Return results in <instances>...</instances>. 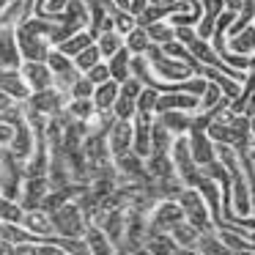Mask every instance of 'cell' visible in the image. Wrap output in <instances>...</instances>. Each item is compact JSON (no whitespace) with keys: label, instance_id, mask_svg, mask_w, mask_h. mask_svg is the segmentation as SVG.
<instances>
[{"label":"cell","instance_id":"6da1fadb","mask_svg":"<svg viewBox=\"0 0 255 255\" xmlns=\"http://www.w3.org/2000/svg\"><path fill=\"white\" fill-rule=\"evenodd\" d=\"M50 222H52V233L66 239H83L85 228H88V220H85V214L80 211V206L74 200L50 211Z\"/></svg>","mask_w":255,"mask_h":255},{"label":"cell","instance_id":"7a4b0ae2","mask_svg":"<svg viewBox=\"0 0 255 255\" xmlns=\"http://www.w3.org/2000/svg\"><path fill=\"white\" fill-rule=\"evenodd\" d=\"M176 203L181 206L184 220L192 222V225L198 228L200 233L214 228V220H211V214H209V206H206V200L200 198V192H198L195 187H184L181 195L176 198Z\"/></svg>","mask_w":255,"mask_h":255},{"label":"cell","instance_id":"3957f363","mask_svg":"<svg viewBox=\"0 0 255 255\" xmlns=\"http://www.w3.org/2000/svg\"><path fill=\"white\" fill-rule=\"evenodd\" d=\"M170 159H173V167H176V176L181 178L184 187H195L200 181V167L195 165L192 154H189V143H187V134H178L173 137V145H170Z\"/></svg>","mask_w":255,"mask_h":255},{"label":"cell","instance_id":"277c9868","mask_svg":"<svg viewBox=\"0 0 255 255\" xmlns=\"http://www.w3.org/2000/svg\"><path fill=\"white\" fill-rule=\"evenodd\" d=\"M66 102H69L66 91L50 85V88H44V91H33V94L25 99V107H30L33 113H39V116H44V118H55L66 110Z\"/></svg>","mask_w":255,"mask_h":255},{"label":"cell","instance_id":"5b68a950","mask_svg":"<svg viewBox=\"0 0 255 255\" xmlns=\"http://www.w3.org/2000/svg\"><path fill=\"white\" fill-rule=\"evenodd\" d=\"M145 217H148V233H170L173 225L184 220V211L176 200H156Z\"/></svg>","mask_w":255,"mask_h":255},{"label":"cell","instance_id":"8992f818","mask_svg":"<svg viewBox=\"0 0 255 255\" xmlns=\"http://www.w3.org/2000/svg\"><path fill=\"white\" fill-rule=\"evenodd\" d=\"M44 63L50 66V72H52V85L61 88V91H69L72 83L80 77V72L74 69V61L69 55H63L61 50H55V47L50 50V55H47Z\"/></svg>","mask_w":255,"mask_h":255},{"label":"cell","instance_id":"52a82bcc","mask_svg":"<svg viewBox=\"0 0 255 255\" xmlns=\"http://www.w3.org/2000/svg\"><path fill=\"white\" fill-rule=\"evenodd\" d=\"M107 151H110V159H118L132 151V121L113 118V124L107 127Z\"/></svg>","mask_w":255,"mask_h":255},{"label":"cell","instance_id":"ba28073f","mask_svg":"<svg viewBox=\"0 0 255 255\" xmlns=\"http://www.w3.org/2000/svg\"><path fill=\"white\" fill-rule=\"evenodd\" d=\"M33 145H36V137H33V129L28 127L25 121V113L14 121V134H11V143H8V151L17 156L19 162H28L30 154H33Z\"/></svg>","mask_w":255,"mask_h":255},{"label":"cell","instance_id":"9c48e42d","mask_svg":"<svg viewBox=\"0 0 255 255\" xmlns=\"http://www.w3.org/2000/svg\"><path fill=\"white\" fill-rule=\"evenodd\" d=\"M151 121L154 113H134L132 118V151L140 159L151 154Z\"/></svg>","mask_w":255,"mask_h":255},{"label":"cell","instance_id":"30bf717a","mask_svg":"<svg viewBox=\"0 0 255 255\" xmlns=\"http://www.w3.org/2000/svg\"><path fill=\"white\" fill-rule=\"evenodd\" d=\"M47 192H50V181H47V176H25L17 200H19V206H22V211L25 209H39Z\"/></svg>","mask_w":255,"mask_h":255},{"label":"cell","instance_id":"8fae6325","mask_svg":"<svg viewBox=\"0 0 255 255\" xmlns=\"http://www.w3.org/2000/svg\"><path fill=\"white\" fill-rule=\"evenodd\" d=\"M19 74H22V80H25L30 94H33V91H44L52 85V72L44 61H22L19 63Z\"/></svg>","mask_w":255,"mask_h":255},{"label":"cell","instance_id":"7c38bea8","mask_svg":"<svg viewBox=\"0 0 255 255\" xmlns=\"http://www.w3.org/2000/svg\"><path fill=\"white\" fill-rule=\"evenodd\" d=\"M19 63L22 55L14 39V25H0V69H19Z\"/></svg>","mask_w":255,"mask_h":255},{"label":"cell","instance_id":"4fadbf2b","mask_svg":"<svg viewBox=\"0 0 255 255\" xmlns=\"http://www.w3.org/2000/svg\"><path fill=\"white\" fill-rule=\"evenodd\" d=\"M187 143H189V154H192V159L198 167H203V165H209V162L217 159L214 140L206 132H187Z\"/></svg>","mask_w":255,"mask_h":255},{"label":"cell","instance_id":"5bb4252c","mask_svg":"<svg viewBox=\"0 0 255 255\" xmlns=\"http://www.w3.org/2000/svg\"><path fill=\"white\" fill-rule=\"evenodd\" d=\"M143 162H145V173H148L151 181H165V178L176 176V167H173L170 151H151Z\"/></svg>","mask_w":255,"mask_h":255},{"label":"cell","instance_id":"9a60e30c","mask_svg":"<svg viewBox=\"0 0 255 255\" xmlns=\"http://www.w3.org/2000/svg\"><path fill=\"white\" fill-rule=\"evenodd\" d=\"M19 225H22L28 233L39 236V239L52 236V222H50V214H47L44 209H25V211H22V220H19Z\"/></svg>","mask_w":255,"mask_h":255},{"label":"cell","instance_id":"2e32d148","mask_svg":"<svg viewBox=\"0 0 255 255\" xmlns=\"http://www.w3.org/2000/svg\"><path fill=\"white\" fill-rule=\"evenodd\" d=\"M165 110H198V96L192 94H181V91H170V94H159L156 99V107H154V116L156 113H165Z\"/></svg>","mask_w":255,"mask_h":255},{"label":"cell","instance_id":"e0dca14e","mask_svg":"<svg viewBox=\"0 0 255 255\" xmlns=\"http://www.w3.org/2000/svg\"><path fill=\"white\" fill-rule=\"evenodd\" d=\"M0 91L8 94L14 102H25L30 96L28 85H25L19 69H0Z\"/></svg>","mask_w":255,"mask_h":255},{"label":"cell","instance_id":"ac0fdd59","mask_svg":"<svg viewBox=\"0 0 255 255\" xmlns=\"http://www.w3.org/2000/svg\"><path fill=\"white\" fill-rule=\"evenodd\" d=\"M156 121H159L173 137H178V134L189 132V127H192V113H187V110H165V113H156Z\"/></svg>","mask_w":255,"mask_h":255},{"label":"cell","instance_id":"d6986e66","mask_svg":"<svg viewBox=\"0 0 255 255\" xmlns=\"http://www.w3.org/2000/svg\"><path fill=\"white\" fill-rule=\"evenodd\" d=\"M83 242H85V247H88V255H118L116 247H113V242L94 225V222H88V228H85V233H83Z\"/></svg>","mask_w":255,"mask_h":255},{"label":"cell","instance_id":"ffe728a7","mask_svg":"<svg viewBox=\"0 0 255 255\" xmlns=\"http://www.w3.org/2000/svg\"><path fill=\"white\" fill-rule=\"evenodd\" d=\"M118 99V83L116 80H107V83L94 85V94H91V102H94L96 113H110L113 105Z\"/></svg>","mask_w":255,"mask_h":255},{"label":"cell","instance_id":"44dd1931","mask_svg":"<svg viewBox=\"0 0 255 255\" xmlns=\"http://www.w3.org/2000/svg\"><path fill=\"white\" fill-rule=\"evenodd\" d=\"M143 247L148 250V255H178V250H181L173 242L170 233H148Z\"/></svg>","mask_w":255,"mask_h":255},{"label":"cell","instance_id":"7402d4cb","mask_svg":"<svg viewBox=\"0 0 255 255\" xmlns=\"http://www.w3.org/2000/svg\"><path fill=\"white\" fill-rule=\"evenodd\" d=\"M129 61H132V52H129L127 47H121L118 52H113V55L105 61L107 69H110V80L124 83L127 77H132V72H129Z\"/></svg>","mask_w":255,"mask_h":255},{"label":"cell","instance_id":"603a6c76","mask_svg":"<svg viewBox=\"0 0 255 255\" xmlns=\"http://www.w3.org/2000/svg\"><path fill=\"white\" fill-rule=\"evenodd\" d=\"M88 44H94V36L88 33V30H74L72 36H66V39L61 41V44H55V50H61L63 55H69V58H74V55H80V52L85 50Z\"/></svg>","mask_w":255,"mask_h":255},{"label":"cell","instance_id":"cb8c5ba5","mask_svg":"<svg viewBox=\"0 0 255 255\" xmlns=\"http://www.w3.org/2000/svg\"><path fill=\"white\" fill-rule=\"evenodd\" d=\"M195 250H198L200 255H233L231 250L222 244V239L217 236V231L211 228V231H203L198 236V244H195Z\"/></svg>","mask_w":255,"mask_h":255},{"label":"cell","instance_id":"d4e9b609","mask_svg":"<svg viewBox=\"0 0 255 255\" xmlns=\"http://www.w3.org/2000/svg\"><path fill=\"white\" fill-rule=\"evenodd\" d=\"M94 44L99 47V55H102V61H107V58H110L113 52H118V50L124 47V36L118 33L116 28H110V30H102V33L94 39Z\"/></svg>","mask_w":255,"mask_h":255},{"label":"cell","instance_id":"484cf974","mask_svg":"<svg viewBox=\"0 0 255 255\" xmlns=\"http://www.w3.org/2000/svg\"><path fill=\"white\" fill-rule=\"evenodd\" d=\"M0 239L17 247V244H28V242H36V239H39V236H33V233H28V231H25L22 225H19V222H3V225H0Z\"/></svg>","mask_w":255,"mask_h":255},{"label":"cell","instance_id":"4316f807","mask_svg":"<svg viewBox=\"0 0 255 255\" xmlns=\"http://www.w3.org/2000/svg\"><path fill=\"white\" fill-rule=\"evenodd\" d=\"M170 236H173V242H176L178 247H195V244H198V236H200V231L192 225V222L181 220L178 225H173Z\"/></svg>","mask_w":255,"mask_h":255},{"label":"cell","instance_id":"83f0119b","mask_svg":"<svg viewBox=\"0 0 255 255\" xmlns=\"http://www.w3.org/2000/svg\"><path fill=\"white\" fill-rule=\"evenodd\" d=\"M148 44H151V39H148V33H145V28H140V25H134V28L124 36V47H127L132 55H143V52L148 50Z\"/></svg>","mask_w":255,"mask_h":255},{"label":"cell","instance_id":"f1b7e54d","mask_svg":"<svg viewBox=\"0 0 255 255\" xmlns=\"http://www.w3.org/2000/svg\"><path fill=\"white\" fill-rule=\"evenodd\" d=\"M231 50L236 52V55H250V52H255V28L253 25L239 30L236 36H231Z\"/></svg>","mask_w":255,"mask_h":255},{"label":"cell","instance_id":"f546056e","mask_svg":"<svg viewBox=\"0 0 255 255\" xmlns=\"http://www.w3.org/2000/svg\"><path fill=\"white\" fill-rule=\"evenodd\" d=\"M94 102L91 99H69L66 102V116L72 118V121H85L88 124L91 118H94Z\"/></svg>","mask_w":255,"mask_h":255},{"label":"cell","instance_id":"4dcf8cb0","mask_svg":"<svg viewBox=\"0 0 255 255\" xmlns=\"http://www.w3.org/2000/svg\"><path fill=\"white\" fill-rule=\"evenodd\" d=\"M145 33H148L151 44H165V41H173V39H176V28H173L167 19H159V22L145 25Z\"/></svg>","mask_w":255,"mask_h":255},{"label":"cell","instance_id":"1f68e13d","mask_svg":"<svg viewBox=\"0 0 255 255\" xmlns=\"http://www.w3.org/2000/svg\"><path fill=\"white\" fill-rule=\"evenodd\" d=\"M170 145H173V134L154 116V121H151V151H170Z\"/></svg>","mask_w":255,"mask_h":255},{"label":"cell","instance_id":"d6a6232c","mask_svg":"<svg viewBox=\"0 0 255 255\" xmlns=\"http://www.w3.org/2000/svg\"><path fill=\"white\" fill-rule=\"evenodd\" d=\"M72 61H74V69H77L80 74H85L91 66H94V63H99V61H102V55H99V47H96V44H88L83 52H80V55H74Z\"/></svg>","mask_w":255,"mask_h":255},{"label":"cell","instance_id":"836d02e7","mask_svg":"<svg viewBox=\"0 0 255 255\" xmlns=\"http://www.w3.org/2000/svg\"><path fill=\"white\" fill-rule=\"evenodd\" d=\"M22 220V206L19 200H11L6 195H0V222H19Z\"/></svg>","mask_w":255,"mask_h":255},{"label":"cell","instance_id":"e575fe53","mask_svg":"<svg viewBox=\"0 0 255 255\" xmlns=\"http://www.w3.org/2000/svg\"><path fill=\"white\" fill-rule=\"evenodd\" d=\"M113 118H118V121H132L134 113H137V107H134V99H127V96L118 94L116 105H113Z\"/></svg>","mask_w":255,"mask_h":255},{"label":"cell","instance_id":"d590c367","mask_svg":"<svg viewBox=\"0 0 255 255\" xmlns=\"http://www.w3.org/2000/svg\"><path fill=\"white\" fill-rule=\"evenodd\" d=\"M156 99H159V91H156V88H148V85H143V91H140L137 99H134V107H137V113H154Z\"/></svg>","mask_w":255,"mask_h":255},{"label":"cell","instance_id":"8d00e7d4","mask_svg":"<svg viewBox=\"0 0 255 255\" xmlns=\"http://www.w3.org/2000/svg\"><path fill=\"white\" fill-rule=\"evenodd\" d=\"M110 19H113V28H116L121 36H127L129 30L134 28V14L124 11V8H116V11L110 14Z\"/></svg>","mask_w":255,"mask_h":255},{"label":"cell","instance_id":"74e56055","mask_svg":"<svg viewBox=\"0 0 255 255\" xmlns=\"http://www.w3.org/2000/svg\"><path fill=\"white\" fill-rule=\"evenodd\" d=\"M66 94H69V99H91V94H94V85L85 80V74H80Z\"/></svg>","mask_w":255,"mask_h":255},{"label":"cell","instance_id":"f35d334b","mask_svg":"<svg viewBox=\"0 0 255 255\" xmlns=\"http://www.w3.org/2000/svg\"><path fill=\"white\" fill-rule=\"evenodd\" d=\"M217 236L222 239V244H225V247L231 250V253H239V250H247V247H250V242H244V239L239 236V233H233V231H225V228H222V231L217 233Z\"/></svg>","mask_w":255,"mask_h":255},{"label":"cell","instance_id":"ab89813d","mask_svg":"<svg viewBox=\"0 0 255 255\" xmlns=\"http://www.w3.org/2000/svg\"><path fill=\"white\" fill-rule=\"evenodd\" d=\"M85 80H88L91 85H99V83H107L110 80V69H107V63L105 61H99V63H94V66L85 72Z\"/></svg>","mask_w":255,"mask_h":255},{"label":"cell","instance_id":"60d3db41","mask_svg":"<svg viewBox=\"0 0 255 255\" xmlns=\"http://www.w3.org/2000/svg\"><path fill=\"white\" fill-rule=\"evenodd\" d=\"M14 105H19V102H14L8 94H3V91H0V116H3V113H8Z\"/></svg>","mask_w":255,"mask_h":255},{"label":"cell","instance_id":"b9f144b4","mask_svg":"<svg viewBox=\"0 0 255 255\" xmlns=\"http://www.w3.org/2000/svg\"><path fill=\"white\" fill-rule=\"evenodd\" d=\"M0 255H14V244H8V242L0 239Z\"/></svg>","mask_w":255,"mask_h":255},{"label":"cell","instance_id":"7bdbcfd3","mask_svg":"<svg viewBox=\"0 0 255 255\" xmlns=\"http://www.w3.org/2000/svg\"><path fill=\"white\" fill-rule=\"evenodd\" d=\"M118 8H124V11H129V6H132V0H113Z\"/></svg>","mask_w":255,"mask_h":255},{"label":"cell","instance_id":"ee69618b","mask_svg":"<svg viewBox=\"0 0 255 255\" xmlns=\"http://www.w3.org/2000/svg\"><path fill=\"white\" fill-rule=\"evenodd\" d=\"M178 255H200V253L195 247H181V250H178Z\"/></svg>","mask_w":255,"mask_h":255},{"label":"cell","instance_id":"f6af8a7d","mask_svg":"<svg viewBox=\"0 0 255 255\" xmlns=\"http://www.w3.org/2000/svg\"><path fill=\"white\" fill-rule=\"evenodd\" d=\"M250 137H255V116H250Z\"/></svg>","mask_w":255,"mask_h":255},{"label":"cell","instance_id":"bcb514c9","mask_svg":"<svg viewBox=\"0 0 255 255\" xmlns=\"http://www.w3.org/2000/svg\"><path fill=\"white\" fill-rule=\"evenodd\" d=\"M233 255H255V250L247 247V250H239V253H233Z\"/></svg>","mask_w":255,"mask_h":255},{"label":"cell","instance_id":"7dc6e473","mask_svg":"<svg viewBox=\"0 0 255 255\" xmlns=\"http://www.w3.org/2000/svg\"><path fill=\"white\" fill-rule=\"evenodd\" d=\"M129 255H148V250H145V247H140V250H134V253H129Z\"/></svg>","mask_w":255,"mask_h":255},{"label":"cell","instance_id":"c3c4849f","mask_svg":"<svg viewBox=\"0 0 255 255\" xmlns=\"http://www.w3.org/2000/svg\"><path fill=\"white\" fill-rule=\"evenodd\" d=\"M250 162H253V167H255V145H253V151H250Z\"/></svg>","mask_w":255,"mask_h":255},{"label":"cell","instance_id":"681fc988","mask_svg":"<svg viewBox=\"0 0 255 255\" xmlns=\"http://www.w3.org/2000/svg\"><path fill=\"white\" fill-rule=\"evenodd\" d=\"M0 225H3V222H0Z\"/></svg>","mask_w":255,"mask_h":255}]
</instances>
